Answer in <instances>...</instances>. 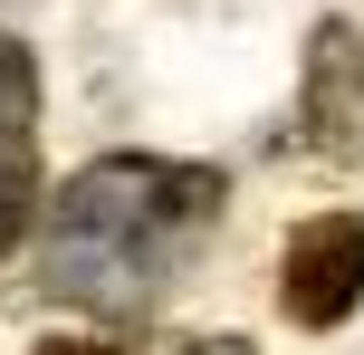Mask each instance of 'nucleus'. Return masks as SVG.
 Wrapping results in <instances>:
<instances>
[{
  "instance_id": "nucleus-7",
  "label": "nucleus",
  "mask_w": 364,
  "mask_h": 355,
  "mask_svg": "<svg viewBox=\"0 0 364 355\" xmlns=\"http://www.w3.org/2000/svg\"><path fill=\"white\" fill-rule=\"evenodd\" d=\"M182 355H250V346H240V337H211V346H182Z\"/></svg>"
},
{
  "instance_id": "nucleus-1",
  "label": "nucleus",
  "mask_w": 364,
  "mask_h": 355,
  "mask_svg": "<svg viewBox=\"0 0 364 355\" xmlns=\"http://www.w3.org/2000/svg\"><path fill=\"white\" fill-rule=\"evenodd\" d=\"M230 183L201 164H164V154H106L58 192L48 221V288L87 317H144L182 269V240L220 221Z\"/></svg>"
},
{
  "instance_id": "nucleus-2",
  "label": "nucleus",
  "mask_w": 364,
  "mask_h": 355,
  "mask_svg": "<svg viewBox=\"0 0 364 355\" xmlns=\"http://www.w3.org/2000/svg\"><path fill=\"white\" fill-rule=\"evenodd\" d=\"M355 298H364V211L297 221L288 250H278V307H288V327L326 337V327L355 317Z\"/></svg>"
},
{
  "instance_id": "nucleus-4",
  "label": "nucleus",
  "mask_w": 364,
  "mask_h": 355,
  "mask_svg": "<svg viewBox=\"0 0 364 355\" xmlns=\"http://www.w3.org/2000/svg\"><path fill=\"white\" fill-rule=\"evenodd\" d=\"M29 134H38V58L0 29V164H29Z\"/></svg>"
},
{
  "instance_id": "nucleus-6",
  "label": "nucleus",
  "mask_w": 364,
  "mask_h": 355,
  "mask_svg": "<svg viewBox=\"0 0 364 355\" xmlns=\"http://www.w3.org/2000/svg\"><path fill=\"white\" fill-rule=\"evenodd\" d=\"M38 355H115V346H106V337H48Z\"/></svg>"
},
{
  "instance_id": "nucleus-5",
  "label": "nucleus",
  "mask_w": 364,
  "mask_h": 355,
  "mask_svg": "<svg viewBox=\"0 0 364 355\" xmlns=\"http://www.w3.org/2000/svg\"><path fill=\"white\" fill-rule=\"evenodd\" d=\"M29 221H38V173L29 164H0V260L29 240Z\"/></svg>"
},
{
  "instance_id": "nucleus-3",
  "label": "nucleus",
  "mask_w": 364,
  "mask_h": 355,
  "mask_svg": "<svg viewBox=\"0 0 364 355\" xmlns=\"http://www.w3.org/2000/svg\"><path fill=\"white\" fill-rule=\"evenodd\" d=\"M297 115H307L316 154L364 164V38H355V19H316L307 29V96H297Z\"/></svg>"
}]
</instances>
